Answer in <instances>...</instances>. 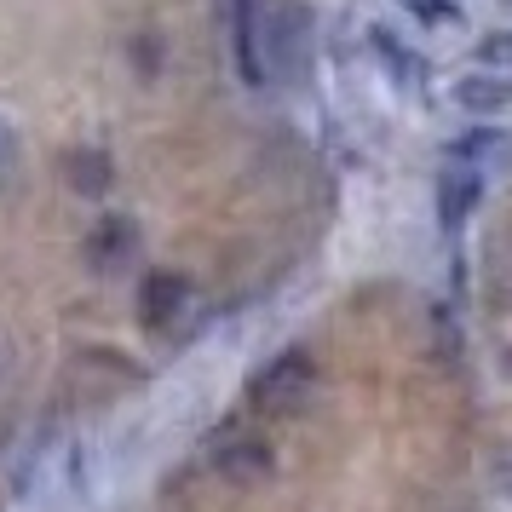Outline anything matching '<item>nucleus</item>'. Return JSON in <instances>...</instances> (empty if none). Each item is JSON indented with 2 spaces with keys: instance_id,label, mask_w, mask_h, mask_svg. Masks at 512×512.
<instances>
[{
  "instance_id": "f257e3e1",
  "label": "nucleus",
  "mask_w": 512,
  "mask_h": 512,
  "mask_svg": "<svg viewBox=\"0 0 512 512\" xmlns=\"http://www.w3.org/2000/svg\"><path fill=\"white\" fill-rule=\"evenodd\" d=\"M317 392V357L311 351H277L265 369H254L248 380V409L254 415H300Z\"/></svg>"
},
{
  "instance_id": "f03ea898",
  "label": "nucleus",
  "mask_w": 512,
  "mask_h": 512,
  "mask_svg": "<svg viewBox=\"0 0 512 512\" xmlns=\"http://www.w3.org/2000/svg\"><path fill=\"white\" fill-rule=\"evenodd\" d=\"M271 466H277V449L259 438V432H248V426H219L208 438V472L219 484L254 489L271 478Z\"/></svg>"
},
{
  "instance_id": "7ed1b4c3",
  "label": "nucleus",
  "mask_w": 512,
  "mask_h": 512,
  "mask_svg": "<svg viewBox=\"0 0 512 512\" xmlns=\"http://www.w3.org/2000/svg\"><path fill=\"white\" fill-rule=\"evenodd\" d=\"M225 12H231L236 75H242L248 87H265V81H271V52H265V24H271V18H259V0H225Z\"/></svg>"
},
{
  "instance_id": "20e7f679",
  "label": "nucleus",
  "mask_w": 512,
  "mask_h": 512,
  "mask_svg": "<svg viewBox=\"0 0 512 512\" xmlns=\"http://www.w3.org/2000/svg\"><path fill=\"white\" fill-rule=\"evenodd\" d=\"M478 202H484V173L478 167H461L449 162L438 173V231H466V219L478 213Z\"/></svg>"
},
{
  "instance_id": "39448f33",
  "label": "nucleus",
  "mask_w": 512,
  "mask_h": 512,
  "mask_svg": "<svg viewBox=\"0 0 512 512\" xmlns=\"http://www.w3.org/2000/svg\"><path fill=\"white\" fill-rule=\"evenodd\" d=\"M449 98H455V110H466V116H484V121L507 116L512 110V75L507 70H472L449 87Z\"/></svg>"
},
{
  "instance_id": "423d86ee",
  "label": "nucleus",
  "mask_w": 512,
  "mask_h": 512,
  "mask_svg": "<svg viewBox=\"0 0 512 512\" xmlns=\"http://www.w3.org/2000/svg\"><path fill=\"white\" fill-rule=\"evenodd\" d=\"M190 305V282L179 271H150L139 282V323L144 328H167L179 323V311Z\"/></svg>"
},
{
  "instance_id": "0eeeda50",
  "label": "nucleus",
  "mask_w": 512,
  "mask_h": 512,
  "mask_svg": "<svg viewBox=\"0 0 512 512\" xmlns=\"http://www.w3.org/2000/svg\"><path fill=\"white\" fill-rule=\"evenodd\" d=\"M139 248V231L127 225V219H104L93 236H87V259H93V271H121L127 259Z\"/></svg>"
},
{
  "instance_id": "6e6552de",
  "label": "nucleus",
  "mask_w": 512,
  "mask_h": 512,
  "mask_svg": "<svg viewBox=\"0 0 512 512\" xmlns=\"http://www.w3.org/2000/svg\"><path fill=\"white\" fill-rule=\"evenodd\" d=\"M369 47H374V58L386 64V75H392L397 87H420V81H426V58H420L415 47H403L392 29L374 24V29H369Z\"/></svg>"
},
{
  "instance_id": "1a4fd4ad",
  "label": "nucleus",
  "mask_w": 512,
  "mask_h": 512,
  "mask_svg": "<svg viewBox=\"0 0 512 512\" xmlns=\"http://www.w3.org/2000/svg\"><path fill=\"white\" fill-rule=\"evenodd\" d=\"M64 173H70V185L81 190V196L110 190V156H104V150H70V156H64Z\"/></svg>"
},
{
  "instance_id": "9d476101",
  "label": "nucleus",
  "mask_w": 512,
  "mask_h": 512,
  "mask_svg": "<svg viewBox=\"0 0 512 512\" xmlns=\"http://www.w3.org/2000/svg\"><path fill=\"white\" fill-rule=\"evenodd\" d=\"M478 58H484V70H507L512 75V29H495L478 41Z\"/></svg>"
},
{
  "instance_id": "9b49d317",
  "label": "nucleus",
  "mask_w": 512,
  "mask_h": 512,
  "mask_svg": "<svg viewBox=\"0 0 512 512\" xmlns=\"http://www.w3.org/2000/svg\"><path fill=\"white\" fill-rule=\"evenodd\" d=\"M12 173H18V139H12V127L0 121V190L12 185Z\"/></svg>"
}]
</instances>
